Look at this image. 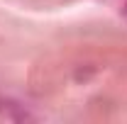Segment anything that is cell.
<instances>
[{"mask_svg": "<svg viewBox=\"0 0 127 124\" xmlns=\"http://www.w3.org/2000/svg\"><path fill=\"white\" fill-rule=\"evenodd\" d=\"M120 15L127 20V0H120Z\"/></svg>", "mask_w": 127, "mask_h": 124, "instance_id": "obj_1", "label": "cell"}]
</instances>
